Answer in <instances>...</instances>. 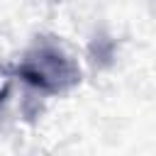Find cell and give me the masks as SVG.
I'll return each instance as SVG.
<instances>
[{
    "label": "cell",
    "mask_w": 156,
    "mask_h": 156,
    "mask_svg": "<svg viewBox=\"0 0 156 156\" xmlns=\"http://www.w3.org/2000/svg\"><path fill=\"white\" fill-rule=\"evenodd\" d=\"M15 76H20L27 85L46 95L66 93L80 83L78 63L49 37L37 39L24 51V56L15 66Z\"/></svg>",
    "instance_id": "cell-1"
},
{
    "label": "cell",
    "mask_w": 156,
    "mask_h": 156,
    "mask_svg": "<svg viewBox=\"0 0 156 156\" xmlns=\"http://www.w3.org/2000/svg\"><path fill=\"white\" fill-rule=\"evenodd\" d=\"M7 95H10V85H5V88L0 90V107H2V102L7 100Z\"/></svg>",
    "instance_id": "cell-2"
}]
</instances>
